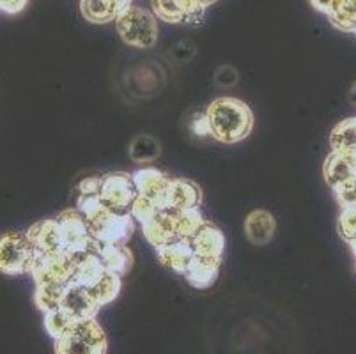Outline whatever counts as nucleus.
Segmentation results:
<instances>
[{
    "instance_id": "f257e3e1",
    "label": "nucleus",
    "mask_w": 356,
    "mask_h": 354,
    "mask_svg": "<svg viewBox=\"0 0 356 354\" xmlns=\"http://www.w3.org/2000/svg\"><path fill=\"white\" fill-rule=\"evenodd\" d=\"M204 113L211 128V138L222 144H238L245 140L254 128L250 106L238 97H216Z\"/></svg>"
},
{
    "instance_id": "f03ea898",
    "label": "nucleus",
    "mask_w": 356,
    "mask_h": 354,
    "mask_svg": "<svg viewBox=\"0 0 356 354\" xmlns=\"http://www.w3.org/2000/svg\"><path fill=\"white\" fill-rule=\"evenodd\" d=\"M108 340L96 319L74 321L63 337L55 340V354H106Z\"/></svg>"
},
{
    "instance_id": "7ed1b4c3",
    "label": "nucleus",
    "mask_w": 356,
    "mask_h": 354,
    "mask_svg": "<svg viewBox=\"0 0 356 354\" xmlns=\"http://www.w3.org/2000/svg\"><path fill=\"white\" fill-rule=\"evenodd\" d=\"M119 35L126 45L140 50L153 48L158 43V22L153 13L131 6L115 19Z\"/></svg>"
},
{
    "instance_id": "20e7f679",
    "label": "nucleus",
    "mask_w": 356,
    "mask_h": 354,
    "mask_svg": "<svg viewBox=\"0 0 356 354\" xmlns=\"http://www.w3.org/2000/svg\"><path fill=\"white\" fill-rule=\"evenodd\" d=\"M38 252L27 234L8 232L0 236V271L9 277L31 273Z\"/></svg>"
},
{
    "instance_id": "39448f33",
    "label": "nucleus",
    "mask_w": 356,
    "mask_h": 354,
    "mask_svg": "<svg viewBox=\"0 0 356 354\" xmlns=\"http://www.w3.org/2000/svg\"><path fill=\"white\" fill-rule=\"evenodd\" d=\"M90 236L102 245H126L135 230V220L129 213H114L103 211L98 218L90 220Z\"/></svg>"
},
{
    "instance_id": "423d86ee",
    "label": "nucleus",
    "mask_w": 356,
    "mask_h": 354,
    "mask_svg": "<svg viewBox=\"0 0 356 354\" xmlns=\"http://www.w3.org/2000/svg\"><path fill=\"white\" fill-rule=\"evenodd\" d=\"M31 277L35 285H67L74 277V259L66 252L38 253L31 268Z\"/></svg>"
},
{
    "instance_id": "0eeeda50",
    "label": "nucleus",
    "mask_w": 356,
    "mask_h": 354,
    "mask_svg": "<svg viewBox=\"0 0 356 354\" xmlns=\"http://www.w3.org/2000/svg\"><path fill=\"white\" fill-rule=\"evenodd\" d=\"M60 230H63L64 252L71 257H79L82 253L95 248V239L90 236L89 223L79 209H66L57 216Z\"/></svg>"
},
{
    "instance_id": "6e6552de",
    "label": "nucleus",
    "mask_w": 356,
    "mask_h": 354,
    "mask_svg": "<svg viewBox=\"0 0 356 354\" xmlns=\"http://www.w3.org/2000/svg\"><path fill=\"white\" fill-rule=\"evenodd\" d=\"M134 177L124 172H112L102 177V202L114 213H129V207L137 199Z\"/></svg>"
},
{
    "instance_id": "1a4fd4ad",
    "label": "nucleus",
    "mask_w": 356,
    "mask_h": 354,
    "mask_svg": "<svg viewBox=\"0 0 356 354\" xmlns=\"http://www.w3.org/2000/svg\"><path fill=\"white\" fill-rule=\"evenodd\" d=\"M202 202V190L190 179H172L167 191L156 204L158 211L197 209Z\"/></svg>"
},
{
    "instance_id": "9d476101",
    "label": "nucleus",
    "mask_w": 356,
    "mask_h": 354,
    "mask_svg": "<svg viewBox=\"0 0 356 354\" xmlns=\"http://www.w3.org/2000/svg\"><path fill=\"white\" fill-rule=\"evenodd\" d=\"M153 15L167 24L200 22L206 8L197 0H151Z\"/></svg>"
},
{
    "instance_id": "9b49d317",
    "label": "nucleus",
    "mask_w": 356,
    "mask_h": 354,
    "mask_svg": "<svg viewBox=\"0 0 356 354\" xmlns=\"http://www.w3.org/2000/svg\"><path fill=\"white\" fill-rule=\"evenodd\" d=\"M27 238L34 245L38 253H59L64 252L63 230L57 218L38 222L27 230Z\"/></svg>"
},
{
    "instance_id": "f8f14e48",
    "label": "nucleus",
    "mask_w": 356,
    "mask_h": 354,
    "mask_svg": "<svg viewBox=\"0 0 356 354\" xmlns=\"http://www.w3.org/2000/svg\"><path fill=\"white\" fill-rule=\"evenodd\" d=\"M142 232L149 245H153L154 248L177 241L179 238H177L174 211H158L153 218L142 223Z\"/></svg>"
},
{
    "instance_id": "ddd939ff",
    "label": "nucleus",
    "mask_w": 356,
    "mask_h": 354,
    "mask_svg": "<svg viewBox=\"0 0 356 354\" xmlns=\"http://www.w3.org/2000/svg\"><path fill=\"white\" fill-rule=\"evenodd\" d=\"M60 307L70 312L76 321L95 319L96 314L102 308L86 287H80V285L73 284V282L66 285Z\"/></svg>"
},
{
    "instance_id": "4468645a",
    "label": "nucleus",
    "mask_w": 356,
    "mask_h": 354,
    "mask_svg": "<svg viewBox=\"0 0 356 354\" xmlns=\"http://www.w3.org/2000/svg\"><path fill=\"white\" fill-rule=\"evenodd\" d=\"M131 6L134 0H80L82 16L90 24L115 22Z\"/></svg>"
},
{
    "instance_id": "2eb2a0df",
    "label": "nucleus",
    "mask_w": 356,
    "mask_h": 354,
    "mask_svg": "<svg viewBox=\"0 0 356 354\" xmlns=\"http://www.w3.org/2000/svg\"><path fill=\"white\" fill-rule=\"evenodd\" d=\"M195 255L199 257L222 259L223 250H225V236L216 225L209 222H204L200 229L190 239Z\"/></svg>"
},
{
    "instance_id": "dca6fc26",
    "label": "nucleus",
    "mask_w": 356,
    "mask_h": 354,
    "mask_svg": "<svg viewBox=\"0 0 356 354\" xmlns=\"http://www.w3.org/2000/svg\"><path fill=\"white\" fill-rule=\"evenodd\" d=\"M131 177H134L137 193L154 200V204L160 202L161 197H163L165 191H167L168 184L172 181L165 172L158 170V168L154 167L138 168L137 172L131 174Z\"/></svg>"
},
{
    "instance_id": "f3484780",
    "label": "nucleus",
    "mask_w": 356,
    "mask_h": 354,
    "mask_svg": "<svg viewBox=\"0 0 356 354\" xmlns=\"http://www.w3.org/2000/svg\"><path fill=\"white\" fill-rule=\"evenodd\" d=\"M277 230L275 216L266 209H255L245 220V234L248 241L255 246H264L271 243Z\"/></svg>"
},
{
    "instance_id": "a211bd4d",
    "label": "nucleus",
    "mask_w": 356,
    "mask_h": 354,
    "mask_svg": "<svg viewBox=\"0 0 356 354\" xmlns=\"http://www.w3.org/2000/svg\"><path fill=\"white\" fill-rule=\"evenodd\" d=\"M156 253L158 261L165 268L172 269V271L179 273V275H184L190 262L195 257V252H193L190 239H177V241L168 243V245L156 248Z\"/></svg>"
},
{
    "instance_id": "6ab92c4d",
    "label": "nucleus",
    "mask_w": 356,
    "mask_h": 354,
    "mask_svg": "<svg viewBox=\"0 0 356 354\" xmlns=\"http://www.w3.org/2000/svg\"><path fill=\"white\" fill-rule=\"evenodd\" d=\"M105 273L106 269L102 264V259L98 257V253L92 248L90 252L74 257V277L71 282L80 285V287L92 289L105 277Z\"/></svg>"
},
{
    "instance_id": "aec40b11",
    "label": "nucleus",
    "mask_w": 356,
    "mask_h": 354,
    "mask_svg": "<svg viewBox=\"0 0 356 354\" xmlns=\"http://www.w3.org/2000/svg\"><path fill=\"white\" fill-rule=\"evenodd\" d=\"M220 264L222 259H211V257H199L195 255L190 266L186 268L183 277L186 278L192 287L195 289H209L218 278Z\"/></svg>"
},
{
    "instance_id": "412c9836",
    "label": "nucleus",
    "mask_w": 356,
    "mask_h": 354,
    "mask_svg": "<svg viewBox=\"0 0 356 354\" xmlns=\"http://www.w3.org/2000/svg\"><path fill=\"white\" fill-rule=\"evenodd\" d=\"M95 252L102 259L106 271L115 275H126L134 264V255L126 245H102L95 241Z\"/></svg>"
},
{
    "instance_id": "4be33fe9",
    "label": "nucleus",
    "mask_w": 356,
    "mask_h": 354,
    "mask_svg": "<svg viewBox=\"0 0 356 354\" xmlns=\"http://www.w3.org/2000/svg\"><path fill=\"white\" fill-rule=\"evenodd\" d=\"M323 175L330 188H335L339 183L356 175V154L330 152V156L325 160Z\"/></svg>"
},
{
    "instance_id": "5701e85b",
    "label": "nucleus",
    "mask_w": 356,
    "mask_h": 354,
    "mask_svg": "<svg viewBox=\"0 0 356 354\" xmlns=\"http://www.w3.org/2000/svg\"><path fill=\"white\" fill-rule=\"evenodd\" d=\"M332 152L341 154H356V117H349L339 122L330 135Z\"/></svg>"
},
{
    "instance_id": "b1692460",
    "label": "nucleus",
    "mask_w": 356,
    "mask_h": 354,
    "mask_svg": "<svg viewBox=\"0 0 356 354\" xmlns=\"http://www.w3.org/2000/svg\"><path fill=\"white\" fill-rule=\"evenodd\" d=\"M160 152V142L151 135H137L129 142V158L137 163H153Z\"/></svg>"
},
{
    "instance_id": "393cba45",
    "label": "nucleus",
    "mask_w": 356,
    "mask_h": 354,
    "mask_svg": "<svg viewBox=\"0 0 356 354\" xmlns=\"http://www.w3.org/2000/svg\"><path fill=\"white\" fill-rule=\"evenodd\" d=\"M330 22L333 27L344 32L356 31V0H335L330 11Z\"/></svg>"
},
{
    "instance_id": "a878e982",
    "label": "nucleus",
    "mask_w": 356,
    "mask_h": 354,
    "mask_svg": "<svg viewBox=\"0 0 356 354\" xmlns=\"http://www.w3.org/2000/svg\"><path fill=\"white\" fill-rule=\"evenodd\" d=\"M122 282H121V275H115V273L106 271L105 277L98 282L92 289H87V291L92 294V298L96 300V303L99 307L103 305H108L119 296V292H121Z\"/></svg>"
},
{
    "instance_id": "bb28decb",
    "label": "nucleus",
    "mask_w": 356,
    "mask_h": 354,
    "mask_svg": "<svg viewBox=\"0 0 356 354\" xmlns=\"http://www.w3.org/2000/svg\"><path fill=\"white\" fill-rule=\"evenodd\" d=\"M64 291L66 285L59 284H44V285H35V294H34V303L38 305L41 312H50L54 308H59L63 303Z\"/></svg>"
},
{
    "instance_id": "cd10ccee",
    "label": "nucleus",
    "mask_w": 356,
    "mask_h": 354,
    "mask_svg": "<svg viewBox=\"0 0 356 354\" xmlns=\"http://www.w3.org/2000/svg\"><path fill=\"white\" fill-rule=\"evenodd\" d=\"M174 216H176V230L179 239H192L193 234L206 222L202 213L199 211V207L197 209L174 211Z\"/></svg>"
},
{
    "instance_id": "c85d7f7f",
    "label": "nucleus",
    "mask_w": 356,
    "mask_h": 354,
    "mask_svg": "<svg viewBox=\"0 0 356 354\" xmlns=\"http://www.w3.org/2000/svg\"><path fill=\"white\" fill-rule=\"evenodd\" d=\"M74 317L71 316L70 312L64 310L63 307L54 308V310L47 312L44 314V328H47L48 335L54 340H57L59 337H63L74 323Z\"/></svg>"
},
{
    "instance_id": "c756f323",
    "label": "nucleus",
    "mask_w": 356,
    "mask_h": 354,
    "mask_svg": "<svg viewBox=\"0 0 356 354\" xmlns=\"http://www.w3.org/2000/svg\"><path fill=\"white\" fill-rule=\"evenodd\" d=\"M337 229H339V236L346 243L356 241V206L346 207V209L341 211V216H339V222H337Z\"/></svg>"
},
{
    "instance_id": "7c9ffc66",
    "label": "nucleus",
    "mask_w": 356,
    "mask_h": 354,
    "mask_svg": "<svg viewBox=\"0 0 356 354\" xmlns=\"http://www.w3.org/2000/svg\"><path fill=\"white\" fill-rule=\"evenodd\" d=\"M156 213H158V207L156 204H154V200L147 199V197H144V195H137V199L134 200V204H131V207H129V214H131L135 222H138L140 225L147 222V220L153 218Z\"/></svg>"
},
{
    "instance_id": "2f4dec72",
    "label": "nucleus",
    "mask_w": 356,
    "mask_h": 354,
    "mask_svg": "<svg viewBox=\"0 0 356 354\" xmlns=\"http://www.w3.org/2000/svg\"><path fill=\"white\" fill-rule=\"evenodd\" d=\"M332 190L333 193H335L337 202H339V206H341L342 209L356 206V175L342 181V183H339L335 188H332Z\"/></svg>"
},
{
    "instance_id": "473e14b6",
    "label": "nucleus",
    "mask_w": 356,
    "mask_h": 354,
    "mask_svg": "<svg viewBox=\"0 0 356 354\" xmlns=\"http://www.w3.org/2000/svg\"><path fill=\"white\" fill-rule=\"evenodd\" d=\"M238 78L239 74L234 67L222 66L215 71V78H213V80H215V86L225 87V89H227V87H234L236 83H238Z\"/></svg>"
},
{
    "instance_id": "72a5a7b5",
    "label": "nucleus",
    "mask_w": 356,
    "mask_h": 354,
    "mask_svg": "<svg viewBox=\"0 0 356 354\" xmlns=\"http://www.w3.org/2000/svg\"><path fill=\"white\" fill-rule=\"evenodd\" d=\"M192 131L199 136H211V128H209L208 117L206 113H197L192 121Z\"/></svg>"
},
{
    "instance_id": "f704fd0d",
    "label": "nucleus",
    "mask_w": 356,
    "mask_h": 354,
    "mask_svg": "<svg viewBox=\"0 0 356 354\" xmlns=\"http://www.w3.org/2000/svg\"><path fill=\"white\" fill-rule=\"evenodd\" d=\"M29 0H0V11L8 13V15H16L22 13L27 6Z\"/></svg>"
},
{
    "instance_id": "c9c22d12",
    "label": "nucleus",
    "mask_w": 356,
    "mask_h": 354,
    "mask_svg": "<svg viewBox=\"0 0 356 354\" xmlns=\"http://www.w3.org/2000/svg\"><path fill=\"white\" fill-rule=\"evenodd\" d=\"M333 2H335V0H310V4H312L317 11L325 13V15H330V11H332L333 8Z\"/></svg>"
},
{
    "instance_id": "e433bc0d",
    "label": "nucleus",
    "mask_w": 356,
    "mask_h": 354,
    "mask_svg": "<svg viewBox=\"0 0 356 354\" xmlns=\"http://www.w3.org/2000/svg\"><path fill=\"white\" fill-rule=\"evenodd\" d=\"M349 103L356 106V82L353 83L351 89H349Z\"/></svg>"
},
{
    "instance_id": "4c0bfd02",
    "label": "nucleus",
    "mask_w": 356,
    "mask_h": 354,
    "mask_svg": "<svg viewBox=\"0 0 356 354\" xmlns=\"http://www.w3.org/2000/svg\"><path fill=\"white\" fill-rule=\"evenodd\" d=\"M200 6H204V8H209V6H213L216 2V0H197Z\"/></svg>"
},
{
    "instance_id": "58836bf2",
    "label": "nucleus",
    "mask_w": 356,
    "mask_h": 354,
    "mask_svg": "<svg viewBox=\"0 0 356 354\" xmlns=\"http://www.w3.org/2000/svg\"><path fill=\"white\" fill-rule=\"evenodd\" d=\"M349 246H351V252H353V253H355V257H356V241L349 243Z\"/></svg>"
},
{
    "instance_id": "ea45409f",
    "label": "nucleus",
    "mask_w": 356,
    "mask_h": 354,
    "mask_svg": "<svg viewBox=\"0 0 356 354\" xmlns=\"http://www.w3.org/2000/svg\"><path fill=\"white\" fill-rule=\"evenodd\" d=\"M355 34H356V31H355Z\"/></svg>"
}]
</instances>
